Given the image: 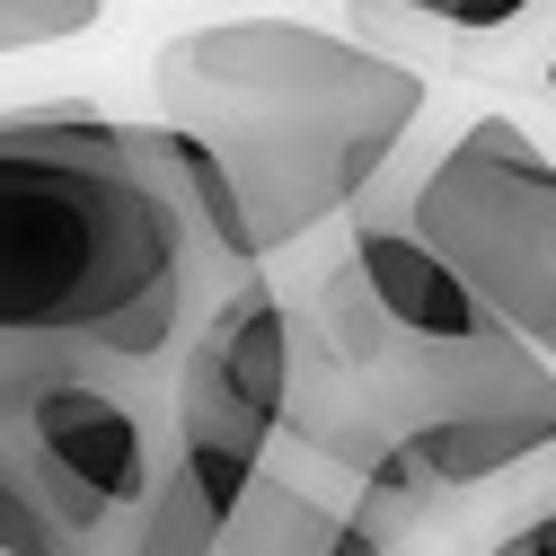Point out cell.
I'll list each match as a JSON object with an SVG mask.
<instances>
[{"label": "cell", "instance_id": "cell-13", "mask_svg": "<svg viewBox=\"0 0 556 556\" xmlns=\"http://www.w3.org/2000/svg\"><path fill=\"white\" fill-rule=\"evenodd\" d=\"M397 556H425V547H397Z\"/></svg>", "mask_w": 556, "mask_h": 556}, {"label": "cell", "instance_id": "cell-5", "mask_svg": "<svg viewBox=\"0 0 556 556\" xmlns=\"http://www.w3.org/2000/svg\"><path fill=\"white\" fill-rule=\"evenodd\" d=\"M292 415V301L274 292V274H239L203 301L168 363V433L177 468H194L222 504H239L283 451Z\"/></svg>", "mask_w": 556, "mask_h": 556}, {"label": "cell", "instance_id": "cell-2", "mask_svg": "<svg viewBox=\"0 0 556 556\" xmlns=\"http://www.w3.org/2000/svg\"><path fill=\"white\" fill-rule=\"evenodd\" d=\"M151 98L160 132L222 177L248 256L274 265L397 168V151L425 132L433 80L309 18H222L160 45Z\"/></svg>", "mask_w": 556, "mask_h": 556}, {"label": "cell", "instance_id": "cell-11", "mask_svg": "<svg viewBox=\"0 0 556 556\" xmlns=\"http://www.w3.org/2000/svg\"><path fill=\"white\" fill-rule=\"evenodd\" d=\"M477 556H556V504H539V513H521L513 530H495Z\"/></svg>", "mask_w": 556, "mask_h": 556}, {"label": "cell", "instance_id": "cell-3", "mask_svg": "<svg viewBox=\"0 0 556 556\" xmlns=\"http://www.w3.org/2000/svg\"><path fill=\"white\" fill-rule=\"evenodd\" d=\"M397 203L468 301L556 371V160L513 115H468L451 142L397 151Z\"/></svg>", "mask_w": 556, "mask_h": 556}, {"label": "cell", "instance_id": "cell-1", "mask_svg": "<svg viewBox=\"0 0 556 556\" xmlns=\"http://www.w3.org/2000/svg\"><path fill=\"white\" fill-rule=\"evenodd\" d=\"M222 283L151 132L89 98L0 115V389L62 363L168 371Z\"/></svg>", "mask_w": 556, "mask_h": 556}, {"label": "cell", "instance_id": "cell-10", "mask_svg": "<svg viewBox=\"0 0 556 556\" xmlns=\"http://www.w3.org/2000/svg\"><path fill=\"white\" fill-rule=\"evenodd\" d=\"M98 18H106V0H0V53L62 45V36H89Z\"/></svg>", "mask_w": 556, "mask_h": 556}, {"label": "cell", "instance_id": "cell-6", "mask_svg": "<svg viewBox=\"0 0 556 556\" xmlns=\"http://www.w3.org/2000/svg\"><path fill=\"white\" fill-rule=\"evenodd\" d=\"M556 18V0H354V36L371 53H397L406 72H504L513 45ZM433 80V72H425Z\"/></svg>", "mask_w": 556, "mask_h": 556}, {"label": "cell", "instance_id": "cell-4", "mask_svg": "<svg viewBox=\"0 0 556 556\" xmlns=\"http://www.w3.org/2000/svg\"><path fill=\"white\" fill-rule=\"evenodd\" d=\"M0 451L80 539V556H115L124 521L151 504V485L177 459L168 371H106V363L36 371L0 389Z\"/></svg>", "mask_w": 556, "mask_h": 556}, {"label": "cell", "instance_id": "cell-7", "mask_svg": "<svg viewBox=\"0 0 556 556\" xmlns=\"http://www.w3.org/2000/svg\"><path fill=\"white\" fill-rule=\"evenodd\" d=\"M344 530H354V485L283 442L265 459V477L239 495V513L222 521L213 556H336Z\"/></svg>", "mask_w": 556, "mask_h": 556}, {"label": "cell", "instance_id": "cell-12", "mask_svg": "<svg viewBox=\"0 0 556 556\" xmlns=\"http://www.w3.org/2000/svg\"><path fill=\"white\" fill-rule=\"evenodd\" d=\"M547 98H556V45H547Z\"/></svg>", "mask_w": 556, "mask_h": 556}, {"label": "cell", "instance_id": "cell-9", "mask_svg": "<svg viewBox=\"0 0 556 556\" xmlns=\"http://www.w3.org/2000/svg\"><path fill=\"white\" fill-rule=\"evenodd\" d=\"M0 556H80V539L53 521V504L18 477L10 451H0Z\"/></svg>", "mask_w": 556, "mask_h": 556}, {"label": "cell", "instance_id": "cell-8", "mask_svg": "<svg viewBox=\"0 0 556 556\" xmlns=\"http://www.w3.org/2000/svg\"><path fill=\"white\" fill-rule=\"evenodd\" d=\"M230 513H239V504H222L194 468H177V459H168V477L151 485V504L124 521L115 556H213V539H222V521H230Z\"/></svg>", "mask_w": 556, "mask_h": 556}]
</instances>
